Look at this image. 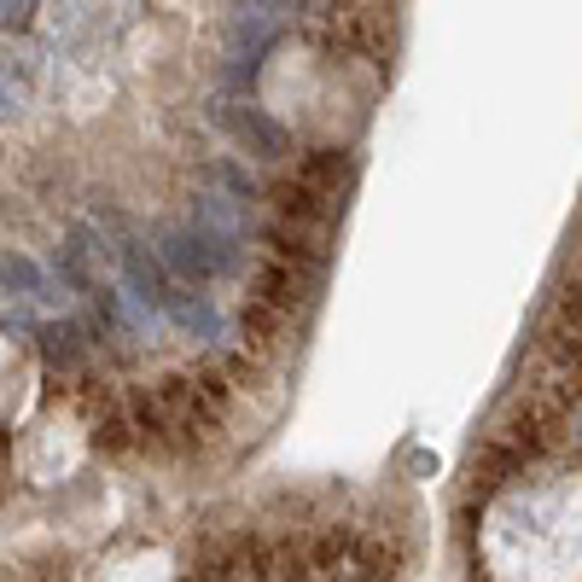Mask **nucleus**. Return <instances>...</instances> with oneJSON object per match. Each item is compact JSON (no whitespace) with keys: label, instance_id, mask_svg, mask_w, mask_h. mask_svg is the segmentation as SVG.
I'll return each mask as SVG.
<instances>
[{"label":"nucleus","instance_id":"nucleus-1","mask_svg":"<svg viewBox=\"0 0 582 582\" xmlns=\"http://www.w3.org/2000/svg\"><path fill=\"white\" fill-rule=\"evenodd\" d=\"M216 122L227 129V140L245 146L250 158H263V164H280L286 151H292V129L280 117H268L263 106H221Z\"/></svg>","mask_w":582,"mask_h":582},{"label":"nucleus","instance_id":"nucleus-2","mask_svg":"<svg viewBox=\"0 0 582 582\" xmlns=\"http://www.w3.org/2000/svg\"><path fill=\"white\" fill-rule=\"evenodd\" d=\"M117 257H122V280H129V292H135L140 303H151V309H164L169 292H175V286L164 280V268L151 263L140 245H117Z\"/></svg>","mask_w":582,"mask_h":582},{"label":"nucleus","instance_id":"nucleus-3","mask_svg":"<svg viewBox=\"0 0 582 582\" xmlns=\"http://www.w3.org/2000/svg\"><path fill=\"white\" fill-rule=\"evenodd\" d=\"M193 227H198V234H216V239H245V210H239V198L198 193V198H193Z\"/></svg>","mask_w":582,"mask_h":582},{"label":"nucleus","instance_id":"nucleus-4","mask_svg":"<svg viewBox=\"0 0 582 582\" xmlns=\"http://www.w3.org/2000/svg\"><path fill=\"white\" fill-rule=\"evenodd\" d=\"M164 309L175 315V326H187V333H198V338H216V309H210L205 297H193V292H169Z\"/></svg>","mask_w":582,"mask_h":582},{"label":"nucleus","instance_id":"nucleus-5","mask_svg":"<svg viewBox=\"0 0 582 582\" xmlns=\"http://www.w3.org/2000/svg\"><path fill=\"white\" fill-rule=\"evenodd\" d=\"M0 280L18 286V292H41V268L30 257H0Z\"/></svg>","mask_w":582,"mask_h":582},{"label":"nucleus","instance_id":"nucleus-6","mask_svg":"<svg viewBox=\"0 0 582 582\" xmlns=\"http://www.w3.org/2000/svg\"><path fill=\"white\" fill-rule=\"evenodd\" d=\"M47 356H53V362H76V326H47Z\"/></svg>","mask_w":582,"mask_h":582},{"label":"nucleus","instance_id":"nucleus-7","mask_svg":"<svg viewBox=\"0 0 582 582\" xmlns=\"http://www.w3.org/2000/svg\"><path fill=\"white\" fill-rule=\"evenodd\" d=\"M0 12H7V0H0Z\"/></svg>","mask_w":582,"mask_h":582}]
</instances>
